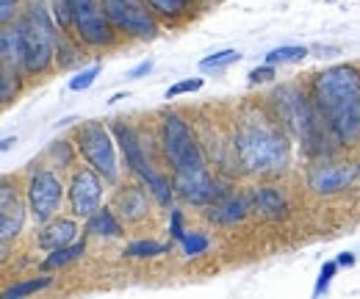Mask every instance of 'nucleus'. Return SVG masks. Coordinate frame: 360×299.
Here are the masks:
<instances>
[{
  "instance_id": "7c9ffc66",
  "label": "nucleus",
  "mask_w": 360,
  "mask_h": 299,
  "mask_svg": "<svg viewBox=\"0 0 360 299\" xmlns=\"http://www.w3.org/2000/svg\"><path fill=\"white\" fill-rule=\"evenodd\" d=\"M202 89V78H186V81H178L167 89V100L172 97H180V94H191V91H200Z\"/></svg>"
},
{
  "instance_id": "bb28decb",
  "label": "nucleus",
  "mask_w": 360,
  "mask_h": 299,
  "mask_svg": "<svg viewBox=\"0 0 360 299\" xmlns=\"http://www.w3.org/2000/svg\"><path fill=\"white\" fill-rule=\"evenodd\" d=\"M17 89H20V75L3 70V72H0V100H3V106H8V103L14 100Z\"/></svg>"
},
{
  "instance_id": "dca6fc26",
  "label": "nucleus",
  "mask_w": 360,
  "mask_h": 299,
  "mask_svg": "<svg viewBox=\"0 0 360 299\" xmlns=\"http://www.w3.org/2000/svg\"><path fill=\"white\" fill-rule=\"evenodd\" d=\"M250 205L266 219H285L288 216V200L274 186H258L250 191Z\"/></svg>"
},
{
  "instance_id": "c85d7f7f",
  "label": "nucleus",
  "mask_w": 360,
  "mask_h": 299,
  "mask_svg": "<svg viewBox=\"0 0 360 299\" xmlns=\"http://www.w3.org/2000/svg\"><path fill=\"white\" fill-rule=\"evenodd\" d=\"M335 272H338V260H327V263L321 266V272H319V280H316L314 297H321V294L330 288V283H333Z\"/></svg>"
},
{
  "instance_id": "f03ea898",
  "label": "nucleus",
  "mask_w": 360,
  "mask_h": 299,
  "mask_svg": "<svg viewBox=\"0 0 360 299\" xmlns=\"http://www.w3.org/2000/svg\"><path fill=\"white\" fill-rule=\"evenodd\" d=\"M233 153L244 172L255 174H277L291 161V144L283 122L277 117L271 120L264 111H250L241 117L233 139Z\"/></svg>"
},
{
  "instance_id": "4468645a",
  "label": "nucleus",
  "mask_w": 360,
  "mask_h": 299,
  "mask_svg": "<svg viewBox=\"0 0 360 299\" xmlns=\"http://www.w3.org/2000/svg\"><path fill=\"white\" fill-rule=\"evenodd\" d=\"M0 64L6 72H17V75H20V67L25 70V39H22L20 23L3 25L0 31Z\"/></svg>"
},
{
  "instance_id": "6e6552de",
  "label": "nucleus",
  "mask_w": 360,
  "mask_h": 299,
  "mask_svg": "<svg viewBox=\"0 0 360 299\" xmlns=\"http://www.w3.org/2000/svg\"><path fill=\"white\" fill-rule=\"evenodd\" d=\"M72 28L78 34L81 42H86L89 47H105L114 42V25L103 8V0H64Z\"/></svg>"
},
{
  "instance_id": "7ed1b4c3",
  "label": "nucleus",
  "mask_w": 360,
  "mask_h": 299,
  "mask_svg": "<svg viewBox=\"0 0 360 299\" xmlns=\"http://www.w3.org/2000/svg\"><path fill=\"white\" fill-rule=\"evenodd\" d=\"M269 100L271 108H274V117L283 122V128L291 136H297V141L302 144V150L308 155H327L324 133H330V130L321 122L314 100L302 89H297L294 84H283L280 89L271 91Z\"/></svg>"
},
{
  "instance_id": "5701e85b",
  "label": "nucleus",
  "mask_w": 360,
  "mask_h": 299,
  "mask_svg": "<svg viewBox=\"0 0 360 299\" xmlns=\"http://www.w3.org/2000/svg\"><path fill=\"white\" fill-rule=\"evenodd\" d=\"M308 56V50L305 47H300V44H283V47H274L266 53V64L271 67H277V64H294V61H302Z\"/></svg>"
},
{
  "instance_id": "473e14b6",
  "label": "nucleus",
  "mask_w": 360,
  "mask_h": 299,
  "mask_svg": "<svg viewBox=\"0 0 360 299\" xmlns=\"http://www.w3.org/2000/svg\"><path fill=\"white\" fill-rule=\"evenodd\" d=\"M169 236H172L175 241H183V236H186V227H183V211H178V208H172V211H169Z\"/></svg>"
},
{
  "instance_id": "b1692460",
  "label": "nucleus",
  "mask_w": 360,
  "mask_h": 299,
  "mask_svg": "<svg viewBox=\"0 0 360 299\" xmlns=\"http://www.w3.org/2000/svg\"><path fill=\"white\" fill-rule=\"evenodd\" d=\"M241 58V53L238 50H233V47H227V50H219V53H214V56H208V58H202L200 61V70L202 72H219V70H227L230 64H236Z\"/></svg>"
},
{
  "instance_id": "f8f14e48",
  "label": "nucleus",
  "mask_w": 360,
  "mask_h": 299,
  "mask_svg": "<svg viewBox=\"0 0 360 299\" xmlns=\"http://www.w3.org/2000/svg\"><path fill=\"white\" fill-rule=\"evenodd\" d=\"M358 177L355 164H335V161H321L308 170V186L316 194H338Z\"/></svg>"
},
{
  "instance_id": "2f4dec72",
  "label": "nucleus",
  "mask_w": 360,
  "mask_h": 299,
  "mask_svg": "<svg viewBox=\"0 0 360 299\" xmlns=\"http://www.w3.org/2000/svg\"><path fill=\"white\" fill-rule=\"evenodd\" d=\"M50 155L56 158L58 170H61V167H70V161H72V150H70V144H67V141H53Z\"/></svg>"
},
{
  "instance_id": "e433bc0d",
  "label": "nucleus",
  "mask_w": 360,
  "mask_h": 299,
  "mask_svg": "<svg viewBox=\"0 0 360 299\" xmlns=\"http://www.w3.org/2000/svg\"><path fill=\"white\" fill-rule=\"evenodd\" d=\"M338 266H347V269L355 266V255H352V253H341V255H338Z\"/></svg>"
},
{
  "instance_id": "4be33fe9",
  "label": "nucleus",
  "mask_w": 360,
  "mask_h": 299,
  "mask_svg": "<svg viewBox=\"0 0 360 299\" xmlns=\"http://www.w3.org/2000/svg\"><path fill=\"white\" fill-rule=\"evenodd\" d=\"M169 253V244H161V241H153V238H139L134 244L125 247V257H158Z\"/></svg>"
},
{
  "instance_id": "aec40b11",
  "label": "nucleus",
  "mask_w": 360,
  "mask_h": 299,
  "mask_svg": "<svg viewBox=\"0 0 360 299\" xmlns=\"http://www.w3.org/2000/svg\"><path fill=\"white\" fill-rule=\"evenodd\" d=\"M84 250H86V241L81 238V241H72V244H67V247H58V250H50V255L42 260V269L45 272H56V269H64V266H70V263H75L78 257L84 255Z\"/></svg>"
},
{
  "instance_id": "a211bd4d",
  "label": "nucleus",
  "mask_w": 360,
  "mask_h": 299,
  "mask_svg": "<svg viewBox=\"0 0 360 299\" xmlns=\"http://www.w3.org/2000/svg\"><path fill=\"white\" fill-rule=\"evenodd\" d=\"M75 236H78V224L72 219H50L42 227V233H39V247L50 253V250L72 244Z\"/></svg>"
},
{
  "instance_id": "20e7f679",
  "label": "nucleus",
  "mask_w": 360,
  "mask_h": 299,
  "mask_svg": "<svg viewBox=\"0 0 360 299\" xmlns=\"http://www.w3.org/2000/svg\"><path fill=\"white\" fill-rule=\"evenodd\" d=\"M17 23L22 28V39H25V72L42 75L56 61V47H58L56 23L42 0H31L25 14Z\"/></svg>"
},
{
  "instance_id": "2eb2a0df",
  "label": "nucleus",
  "mask_w": 360,
  "mask_h": 299,
  "mask_svg": "<svg viewBox=\"0 0 360 299\" xmlns=\"http://www.w3.org/2000/svg\"><path fill=\"white\" fill-rule=\"evenodd\" d=\"M150 191H144L141 186H125L117 191L114 197V211L120 214V219L125 222H141L150 214V200H147Z\"/></svg>"
},
{
  "instance_id": "423d86ee",
  "label": "nucleus",
  "mask_w": 360,
  "mask_h": 299,
  "mask_svg": "<svg viewBox=\"0 0 360 299\" xmlns=\"http://www.w3.org/2000/svg\"><path fill=\"white\" fill-rule=\"evenodd\" d=\"M111 130H114V136H117L120 150L125 153L128 167L144 180V186H147V191L153 194V200H155L161 208H169L172 200H175V183H169L167 174L153 170V164L147 161V155H144V150H141V144H139V139H136V133L131 125H125L122 120H114Z\"/></svg>"
},
{
  "instance_id": "6ab92c4d",
  "label": "nucleus",
  "mask_w": 360,
  "mask_h": 299,
  "mask_svg": "<svg viewBox=\"0 0 360 299\" xmlns=\"http://www.w3.org/2000/svg\"><path fill=\"white\" fill-rule=\"evenodd\" d=\"M86 233L91 236H105V238H120L122 236V222L114 208H97L94 214L86 219Z\"/></svg>"
},
{
  "instance_id": "a878e982",
  "label": "nucleus",
  "mask_w": 360,
  "mask_h": 299,
  "mask_svg": "<svg viewBox=\"0 0 360 299\" xmlns=\"http://www.w3.org/2000/svg\"><path fill=\"white\" fill-rule=\"evenodd\" d=\"M147 6H150L153 11H158L161 17H169V20H175V17H180V14L186 11L188 0H147Z\"/></svg>"
},
{
  "instance_id": "ddd939ff",
  "label": "nucleus",
  "mask_w": 360,
  "mask_h": 299,
  "mask_svg": "<svg viewBox=\"0 0 360 299\" xmlns=\"http://www.w3.org/2000/svg\"><path fill=\"white\" fill-rule=\"evenodd\" d=\"M22 224H25V208L17 200V191H14L11 180L3 177V186H0V238H3V253H6L8 241L17 238Z\"/></svg>"
},
{
  "instance_id": "f257e3e1",
  "label": "nucleus",
  "mask_w": 360,
  "mask_h": 299,
  "mask_svg": "<svg viewBox=\"0 0 360 299\" xmlns=\"http://www.w3.org/2000/svg\"><path fill=\"white\" fill-rule=\"evenodd\" d=\"M311 100L321 122L341 147H352L360 139V70L352 64H335L321 70L311 81Z\"/></svg>"
},
{
  "instance_id": "393cba45",
  "label": "nucleus",
  "mask_w": 360,
  "mask_h": 299,
  "mask_svg": "<svg viewBox=\"0 0 360 299\" xmlns=\"http://www.w3.org/2000/svg\"><path fill=\"white\" fill-rule=\"evenodd\" d=\"M180 247H183V255L186 257H197L208 250V238H205L200 230H186Z\"/></svg>"
},
{
  "instance_id": "9d476101",
  "label": "nucleus",
  "mask_w": 360,
  "mask_h": 299,
  "mask_svg": "<svg viewBox=\"0 0 360 299\" xmlns=\"http://www.w3.org/2000/svg\"><path fill=\"white\" fill-rule=\"evenodd\" d=\"M64 200V186L53 170H39L28 180V214L37 224H47L56 219Z\"/></svg>"
},
{
  "instance_id": "412c9836",
  "label": "nucleus",
  "mask_w": 360,
  "mask_h": 299,
  "mask_svg": "<svg viewBox=\"0 0 360 299\" xmlns=\"http://www.w3.org/2000/svg\"><path fill=\"white\" fill-rule=\"evenodd\" d=\"M50 286H53V277H50V274H42V277L22 280V283H17V286L6 288V291H3V299H22V297H28V294L45 291V288H50Z\"/></svg>"
},
{
  "instance_id": "9b49d317",
  "label": "nucleus",
  "mask_w": 360,
  "mask_h": 299,
  "mask_svg": "<svg viewBox=\"0 0 360 299\" xmlns=\"http://www.w3.org/2000/svg\"><path fill=\"white\" fill-rule=\"evenodd\" d=\"M103 174L97 170H78L70 180V189H67V197H70V208L72 214L81 216V219H89L100 203H103Z\"/></svg>"
},
{
  "instance_id": "4c0bfd02",
  "label": "nucleus",
  "mask_w": 360,
  "mask_h": 299,
  "mask_svg": "<svg viewBox=\"0 0 360 299\" xmlns=\"http://www.w3.org/2000/svg\"><path fill=\"white\" fill-rule=\"evenodd\" d=\"M11 144H17V139L6 136V139H3V144H0V150H3V153H8V150H11Z\"/></svg>"
},
{
  "instance_id": "72a5a7b5",
  "label": "nucleus",
  "mask_w": 360,
  "mask_h": 299,
  "mask_svg": "<svg viewBox=\"0 0 360 299\" xmlns=\"http://www.w3.org/2000/svg\"><path fill=\"white\" fill-rule=\"evenodd\" d=\"M17 6H20V0H0V23L3 25H11V20L17 14Z\"/></svg>"
},
{
  "instance_id": "39448f33",
  "label": "nucleus",
  "mask_w": 360,
  "mask_h": 299,
  "mask_svg": "<svg viewBox=\"0 0 360 299\" xmlns=\"http://www.w3.org/2000/svg\"><path fill=\"white\" fill-rule=\"evenodd\" d=\"M161 147L175 177H197L205 174V155L194 139L191 128L178 114H167L161 120Z\"/></svg>"
},
{
  "instance_id": "f3484780",
  "label": "nucleus",
  "mask_w": 360,
  "mask_h": 299,
  "mask_svg": "<svg viewBox=\"0 0 360 299\" xmlns=\"http://www.w3.org/2000/svg\"><path fill=\"white\" fill-rule=\"evenodd\" d=\"M250 200H244V197H233V194H227L222 200H217L214 205H208V219L214 222V224H238V222H244V216L250 214Z\"/></svg>"
},
{
  "instance_id": "f704fd0d",
  "label": "nucleus",
  "mask_w": 360,
  "mask_h": 299,
  "mask_svg": "<svg viewBox=\"0 0 360 299\" xmlns=\"http://www.w3.org/2000/svg\"><path fill=\"white\" fill-rule=\"evenodd\" d=\"M274 78V67L271 64H264V67H255L252 72H250V84H266Z\"/></svg>"
},
{
  "instance_id": "1a4fd4ad",
  "label": "nucleus",
  "mask_w": 360,
  "mask_h": 299,
  "mask_svg": "<svg viewBox=\"0 0 360 299\" xmlns=\"http://www.w3.org/2000/svg\"><path fill=\"white\" fill-rule=\"evenodd\" d=\"M103 8L111 20V25L122 34H131L136 39H155L161 34L153 8L139 0H103Z\"/></svg>"
},
{
  "instance_id": "0eeeda50",
  "label": "nucleus",
  "mask_w": 360,
  "mask_h": 299,
  "mask_svg": "<svg viewBox=\"0 0 360 299\" xmlns=\"http://www.w3.org/2000/svg\"><path fill=\"white\" fill-rule=\"evenodd\" d=\"M114 130H108L103 122H84L78 130V153L84 155V161L91 170H97L108 183L117 180L120 164H117V136H111Z\"/></svg>"
},
{
  "instance_id": "c9c22d12",
  "label": "nucleus",
  "mask_w": 360,
  "mask_h": 299,
  "mask_svg": "<svg viewBox=\"0 0 360 299\" xmlns=\"http://www.w3.org/2000/svg\"><path fill=\"white\" fill-rule=\"evenodd\" d=\"M150 70H153V61L147 58V61H141V64H136L134 70L128 72V78H134V81H136V78H141V75H147Z\"/></svg>"
},
{
  "instance_id": "c756f323",
  "label": "nucleus",
  "mask_w": 360,
  "mask_h": 299,
  "mask_svg": "<svg viewBox=\"0 0 360 299\" xmlns=\"http://www.w3.org/2000/svg\"><path fill=\"white\" fill-rule=\"evenodd\" d=\"M100 75V64H91V67H86V70H81L72 81H70V89L72 91H86L91 84H94V78Z\"/></svg>"
},
{
  "instance_id": "cd10ccee",
  "label": "nucleus",
  "mask_w": 360,
  "mask_h": 299,
  "mask_svg": "<svg viewBox=\"0 0 360 299\" xmlns=\"http://www.w3.org/2000/svg\"><path fill=\"white\" fill-rule=\"evenodd\" d=\"M56 61H58V67H72V64L78 61V50H75V44L70 42L67 37H58V47H56Z\"/></svg>"
}]
</instances>
